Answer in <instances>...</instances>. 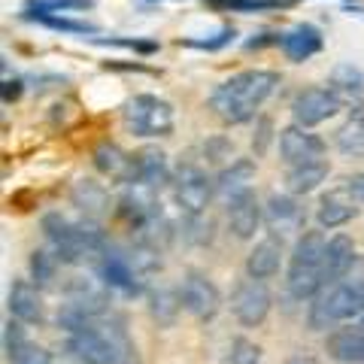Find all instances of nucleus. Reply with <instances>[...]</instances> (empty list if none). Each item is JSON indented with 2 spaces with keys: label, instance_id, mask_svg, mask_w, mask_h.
Wrapping results in <instances>:
<instances>
[{
  "label": "nucleus",
  "instance_id": "f257e3e1",
  "mask_svg": "<svg viewBox=\"0 0 364 364\" xmlns=\"http://www.w3.org/2000/svg\"><path fill=\"white\" fill-rule=\"evenodd\" d=\"M279 82L277 70H240L210 91V109L228 124H246L258 116L261 104L279 88Z\"/></svg>",
  "mask_w": 364,
  "mask_h": 364
},
{
  "label": "nucleus",
  "instance_id": "f03ea898",
  "mask_svg": "<svg viewBox=\"0 0 364 364\" xmlns=\"http://www.w3.org/2000/svg\"><path fill=\"white\" fill-rule=\"evenodd\" d=\"M43 234L61 264H82V261H91V258L97 261L100 252L107 249V237L95 222L70 219L64 213H46Z\"/></svg>",
  "mask_w": 364,
  "mask_h": 364
},
{
  "label": "nucleus",
  "instance_id": "7ed1b4c3",
  "mask_svg": "<svg viewBox=\"0 0 364 364\" xmlns=\"http://www.w3.org/2000/svg\"><path fill=\"white\" fill-rule=\"evenodd\" d=\"M67 349L82 364H136V346L131 343L122 318L109 313L79 334H70Z\"/></svg>",
  "mask_w": 364,
  "mask_h": 364
},
{
  "label": "nucleus",
  "instance_id": "20e7f679",
  "mask_svg": "<svg viewBox=\"0 0 364 364\" xmlns=\"http://www.w3.org/2000/svg\"><path fill=\"white\" fill-rule=\"evenodd\" d=\"M364 316V258L355 261V267L349 270V277H343L334 286H328L322 294H316L306 313L313 331H325L340 322H352V318Z\"/></svg>",
  "mask_w": 364,
  "mask_h": 364
},
{
  "label": "nucleus",
  "instance_id": "39448f33",
  "mask_svg": "<svg viewBox=\"0 0 364 364\" xmlns=\"http://www.w3.org/2000/svg\"><path fill=\"white\" fill-rule=\"evenodd\" d=\"M325 234L322 231H304L289 258V294L294 301H310L322 294L325 286Z\"/></svg>",
  "mask_w": 364,
  "mask_h": 364
},
{
  "label": "nucleus",
  "instance_id": "423d86ee",
  "mask_svg": "<svg viewBox=\"0 0 364 364\" xmlns=\"http://www.w3.org/2000/svg\"><path fill=\"white\" fill-rule=\"evenodd\" d=\"M122 124L131 136H140V140L170 136L176 124V109L158 95H134L122 107Z\"/></svg>",
  "mask_w": 364,
  "mask_h": 364
},
{
  "label": "nucleus",
  "instance_id": "0eeeda50",
  "mask_svg": "<svg viewBox=\"0 0 364 364\" xmlns=\"http://www.w3.org/2000/svg\"><path fill=\"white\" fill-rule=\"evenodd\" d=\"M170 188H173V198L182 213L200 215L215 195V179H210L207 170L195 161H179L173 170V179H170Z\"/></svg>",
  "mask_w": 364,
  "mask_h": 364
},
{
  "label": "nucleus",
  "instance_id": "6e6552de",
  "mask_svg": "<svg viewBox=\"0 0 364 364\" xmlns=\"http://www.w3.org/2000/svg\"><path fill=\"white\" fill-rule=\"evenodd\" d=\"M97 279L104 282L109 291H119L124 298L143 294V273L136 270L128 249L107 243V249L97 258Z\"/></svg>",
  "mask_w": 364,
  "mask_h": 364
},
{
  "label": "nucleus",
  "instance_id": "1a4fd4ad",
  "mask_svg": "<svg viewBox=\"0 0 364 364\" xmlns=\"http://www.w3.org/2000/svg\"><path fill=\"white\" fill-rule=\"evenodd\" d=\"M343 109V97L337 95L331 85H310L294 95L291 100V119L294 124H301V128H316V124L328 122L331 116Z\"/></svg>",
  "mask_w": 364,
  "mask_h": 364
},
{
  "label": "nucleus",
  "instance_id": "9d476101",
  "mask_svg": "<svg viewBox=\"0 0 364 364\" xmlns=\"http://www.w3.org/2000/svg\"><path fill=\"white\" fill-rule=\"evenodd\" d=\"M270 306H273V298H270V289H267L264 279L246 277V279L237 282L234 291H231V313L240 318L246 328H255V325L264 322Z\"/></svg>",
  "mask_w": 364,
  "mask_h": 364
},
{
  "label": "nucleus",
  "instance_id": "9b49d317",
  "mask_svg": "<svg viewBox=\"0 0 364 364\" xmlns=\"http://www.w3.org/2000/svg\"><path fill=\"white\" fill-rule=\"evenodd\" d=\"M279 155L289 167H301V164H313V161H325V140L316 136L310 128L291 124V128L279 131Z\"/></svg>",
  "mask_w": 364,
  "mask_h": 364
},
{
  "label": "nucleus",
  "instance_id": "f8f14e48",
  "mask_svg": "<svg viewBox=\"0 0 364 364\" xmlns=\"http://www.w3.org/2000/svg\"><path fill=\"white\" fill-rule=\"evenodd\" d=\"M179 298H182V306L198 318H213L222 306V294L215 289V282L198 270L186 273V279L179 286Z\"/></svg>",
  "mask_w": 364,
  "mask_h": 364
},
{
  "label": "nucleus",
  "instance_id": "ddd939ff",
  "mask_svg": "<svg viewBox=\"0 0 364 364\" xmlns=\"http://www.w3.org/2000/svg\"><path fill=\"white\" fill-rule=\"evenodd\" d=\"M173 170H170L167 152H161L158 146H143L140 152H134V179L131 186H146L152 191H161L170 186Z\"/></svg>",
  "mask_w": 364,
  "mask_h": 364
},
{
  "label": "nucleus",
  "instance_id": "4468645a",
  "mask_svg": "<svg viewBox=\"0 0 364 364\" xmlns=\"http://www.w3.org/2000/svg\"><path fill=\"white\" fill-rule=\"evenodd\" d=\"M306 222V213L304 207L298 203L294 195H279V191H273L264 203V225L270 228V234L277 237H286L291 231H301Z\"/></svg>",
  "mask_w": 364,
  "mask_h": 364
},
{
  "label": "nucleus",
  "instance_id": "2eb2a0df",
  "mask_svg": "<svg viewBox=\"0 0 364 364\" xmlns=\"http://www.w3.org/2000/svg\"><path fill=\"white\" fill-rule=\"evenodd\" d=\"M358 213H361V207H358V200L349 195V188L346 186H337V188L325 191V195L318 198L316 222H318V228H328V231H334V228L349 225Z\"/></svg>",
  "mask_w": 364,
  "mask_h": 364
},
{
  "label": "nucleus",
  "instance_id": "dca6fc26",
  "mask_svg": "<svg viewBox=\"0 0 364 364\" xmlns=\"http://www.w3.org/2000/svg\"><path fill=\"white\" fill-rule=\"evenodd\" d=\"M322 46H325L322 31L310 25V21H301V25H291L289 31H279V52L294 64L310 61L313 55L322 52Z\"/></svg>",
  "mask_w": 364,
  "mask_h": 364
},
{
  "label": "nucleus",
  "instance_id": "f3484780",
  "mask_svg": "<svg viewBox=\"0 0 364 364\" xmlns=\"http://www.w3.org/2000/svg\"><path fill=\"white\" fill-rule=\"evenodd\" d=\"M225 213H228V231H231L237 240H249V237H255L258 225L264 222V207L258 203L255 191H243L240 198L228 200Z\"/></svg>",
  "mask_w": 364,
  "mask_h": 364
},
{
  "label": "nucleus",
  "instance_id": "a211bd4d",
  "mask_svg": "<svg viewBox=\"0 0 364 364\" xmlns=\"http://www.w3.org/2000/svg\"><path fill=\"white\" fill-rule=\"evenodd\" d=\"M6 306L13 313L16 322H25V325H43L46 322V306L40 298V289L28 279H16L9 286V298Z\"/></svg>",
  "mask_w": 364,
  "mask_h": 364
},
{
  "label": "nucleus",
  "instance_id": "6ab92c4d",
  "mask_svg": "<svg viewBox=\"0 0 364 364\" xmlns=\"http://www.w3.org/2000/svg\"><path fill=\"white\" fill-rule=\"evenodd\" d=\"M252 179H255V161L252 158H234L231 164H225L215 176V195L225 203L240 198L243 191H252Z\"/></svg>",
  "mask_w": 364,
  "mask_h": 364
},
{
  "label": "nucleus",
  "instance_id": "aec40b11",
  "mask_svg": "<svg viewBox=\"0 0 364 364\" xmlns=\"http://www.w3.org/2000/svg\"><path fill=\"white\" fill-rule=\"evenodd\" d=\"M91 161H95L97 173L109 176L112 182H122V186H131V179H134V155H128L122 146L104 140L95 152H91Z\"/></svg>",
  "mask_w": 364,
  "mask_h": 364
},
{
  "label": "nucleus",
  "instance_id": "412c9836",
  "mask_svg": "<svg viewBox=\"0 0 364 364\" xmlns=\"http://www.w3.org/2000/svg\"><path fill=\"white\" fill-rule=\"evenodd\" d=\"M282 264V237L267 234L264 240L252 246V252L246 255V277L252 279H270L279 273Z\"/></svg>",
  "mask_w": 364,
  "mask_h": 364
},
{
  "label": "nucleus",
  "instance_id": "4be33fe9",
  "mask_svg": "<svg viewBox=\"0 0 364 364\" xmlns=\"http://www.w3.org/2000/svg\"><path fill=\"white\" fill-rule=\"evenodd\" d=\"M355 243L346 234H334L325 246V286H334L343 277H349V270L355 267Z\"/></svg>",
  "mask_w": 364,
  "mask_h": 364
},
{
  "label": "nucleus",
  "instance_id": "5701e85b",
  "mask_svg": "<svg viewBox=\"0 0 364 364\" xmlns=\"http://www.w3.org/2000/svg\"><path fill=\"white\" fill-rule=\"evenodd\" d=\"M328 355L340 364H364V325L340 328L325 340Z\"/></svg>",
  "mask_w": 364,
  "mask_h": 364
},
{
  "label": "nucleus",
  "instance_id": "b1692460",
  "mask_svg": "<svg viewBox=\"0 0 364 364\" xmlns=\"http://www.w3.org/2000/svg\"><path fill=\"white\" fill-rule=\"evenodd\" d=\"M70 203L79 213H85V219H97L100 213L109 210V191L97 179H76L70 188Z\"/></svg>",
  "mask_w": 364,
  "mask_h": 364
},
{
  "label": "nucleus",
  "instance_id": "393cba45",
  "mask_svg": "<svg viewBox=\"0 0 364 364\" xmlns=\"http://www.w3.org/2000/svg\"><path fill=\"white\" fill-rule=\"evenodd\" d=\"M328 173H331V164H328V161H313V164L289 167V173H286L289 195H294V198H298V195H310V191H316L328 179Z\"/></svg>",
  "mask_w": 364,
  "mask_h": 364
},
{
  "label": "nucleus",
  "instance_id": "a878e982",
  "mask_svg": "<svg viewBox=\"0 0 364 364\" xmlns=\"http://www.w3.org/2000/svg\"><path fill=\"white\" fill-rule=\"evenodd\" d=\"M95 9V0H28L21 6V18L37 21L43 16H70V13H85Z\"/></svg>",
  "mask_w": 364,
  "mask_h": 364
},
{
  "label": "nucleus",
  "instance_id": "bb28decb",
  "mask_svg": "<svg viewBox=\"0 0 364 364\" xmlns=\"http://www.w3.org/2000/svg\"><path fill=\"white\" fill-rule=\"evenodd\" d=\"M334 146L349 158L364 155V109H355L334 134Z\"/></svg>",
  "mask_w": 364,
  "mask_h": 364
},
{
  "label": "nucleus",
  "instance_id": "cd10ccee",
  "mask_svg": "<svg viewBox=\"0 0 364 364\" xmlns=\"http://www.w3.org/2000/svg\"><path fill=\"white\" fill-rule=\"evenodd\" d=\"M179 306H182V298L176 289L161 286V289L149 291V313L158 325H173L179 316Z\"/></svg>",
  "mask_w": 364,
  "mask_h": 364
},
{
  "label": "nucleus",
  "instance_id": "c85d7f7f",
  "mask_svg": "<svg viewBox=\"0 0 364 364\" xmlns=\"http://www.w3.org/2000/svg\"><path fill=\"white\" fill-rule=\"evenodd\" d=\"M331 88L337 91L340 97L355 100V97L364 95V73L358 70V67H352V64H337L331 70Z\"/></svg>",
  "mask_w": 364,
  "mask_h": 364
},
{
  "label": "nucleus",
  "instance_id": "c756f323",
  "mask_svg": "<svg viewBox=\"0 0 364 364\" xmlns=\"http://www.w3.org/2000/svg\"><path fill=\"white\" fill-rule=\"evenodd\" d=\"M37 25L61 31V33H76V37H82V40H91L95 33H100V28L95 25V21L73 18V16H43V18H37Z\"/></svg>",
  "mask_w": 364,
  "mask_h": 364
},
{
  "label": "nucleus",
  "instance_id": "7c9ffc66",
  "mask_svg": "<svg viewBox=\"0 0 364 364\" xmlns=\"http://www.w3.org/2000/svg\"><path fill=\"white\" fill-rule=\"evenodd\" d=\"M58 264L61 261L55 258V252H46V249H37L31 255V277H33V286L37 289H46L55 282V273H58Z\"/></svg>",
  "mask_w": 364,
  "mask_h": 364
},
{
  "label": "nucleus",
  "instance_id": "2f4dec72",
  "mask_svg": "<svg viewBox=\"0 0 364 364\" xmlns=\"http://www.w3.org/2000/svg\"><path fill=\"white\" fill-rule=\"evenodd\" d=\"M222 364H261V349L246 337H234L231 343L225 346Z\"/></svg>",
  "mask_w": 364,
  "mask_h": 364
},
{
  "label": "nucleus",
  "instance_id": "473e14b6",
  "mask_svg": "<svg viewBox=\"0 0 364 364\" xmlns=\"http://www.w3.org/2000/svg\"><path fill=\"white\" fill-rule=\"evenodd\" d=\"M234 37H237L234 25H222L215 33H210V37H186V40H182V46H188V49H200V52H219Z\"/></svg>",
  "mask_w": 364,
  "mask_h": 364
},
{
  "label": "nucleus",
  "instance_id": "72a5a7b5",
  "mask_svg": "<svg viewBox=\"0 0 364 364\" xmlns=\"http://www.w3.org/2000/svg\"><path fill=\"white\" fill-rule=\"evenodd\" d=\"M213 219H203V213L200 215H186V222H182V237H186L188 243H195V246H207L213 240Z\"/></svg>",
  "mask_w": 364,
  "mask_h": 364
},
{
  "label": "nucleus",
  "instance_id": "f704fd0d",
  "mask_svg": "<svg viewBox=\"0 0 364 364\" xmlns=\"http://www.w3.org/2000/svg\"><path fill=\"white\" fill-rule=\"evenodd\" d=\"M200 152H203V158H207V161L222 164V161H231V158H234V143L228 140V136L215 134V136H207V140H203Z\"/></svg>",
  "mask_w": 364,
  "mask_h": 364
},
{
  "label": "nucleus",
  "instance_id": "c9c22d12",
  "mask_svg": "<svg viewBox=\"0 0 364 364\" xmlns=\"http://www.w3.org/2000/svg\"><path fill=\"white\" fill-rule=\"evenodd\" d=\"M88 43H97V46H122V49H134V52H140V55L158 52V43L155 40H143V37H91Z\"/></svg>",
  "mask_w": 364,
  "mask_h": 364
},
{
  "label": "nucleus",
  "instance_id": "e433bc0d",
  "mask_svg": "<svg viewBox=\"0 0 364 364\" xmlns=\"http://www.w3.org/2000/svg\"><path fill=\"white\" fill-rule=\"evenodd\" d=\"M21 325H25V322H6V331H4V349H6V355H9V358L18 355V352L31 343L28 334H25V328H21Z\"/></svg>",
  "mask_w": 364,
  "mask_h": 364
},
{
  "label": "nucleus",
  "instance_id": "4c0bfd02",
  "mask_svg": "<svg viewBox=\"0 0 364 364\" xmlns=\"http://www.w3.org/2000/svg\"><path fill=\"white\" fill-rule=\"evenodd\" d=\"M13 364H52V355L43 346L28 343L25 349L18 352V355H13Z\"/></svg>",
  "mask_w": 364,
  "mask_h": 364
},
{
  "label": "nucleus",
  "instance_id": "58836bf2",
  "mask_svg": "<svg viewBox=\"0 0 364 364\" xmlns=\"http://www.w3.org/2000/svg\"><path fill=\"white\" fill-rule=\"evenodd\" d=\"M270 140H273V124H270V119H258V124H255V136H252V149H255V155H264V152H267V146H270Z\"/></svg>",
  "mask_w": 364,
  "mask_h": 364
},
{
  "label": "nucleus",
  "instance_id": "ea45409f",
  "mask_svg": "<svg viewBox=\"0 0 364 364\" xmlns=\"http://www.w3.org/2000/svg\"><path fill=\"white\" fill-rule=\"evenodd\" d=\"M343 186L349 188V195L355 198L358 203H364V173H352L343 179Z\"/></svg>",
  "mask_w": 364,
  "mask_h": 364
},
{
  "label": "nucleus",
  "instance_id": "a19ab883",
  "mask_svg": "<svg viewBox=\"0 0 364 364\" xmlns=\"http://www.w3.org/2000/svg\"><path fill=\"white\" fill-rule=\"evenodd\" d=\"M267 43L279 46V31H261V33H255L252 40H246V49H261V46H267Z\"/></svg>",
  "mask_w": 364,
  "mask_h": 364
},
{
  "label": "nucleus",
  "instance_id": "79ce46f5",
  "mask_svg": "<svg viewBox=\"0 0 364 364\" xmlns=\"http://www.w3.org/2000/svg\"><path fill=\"white\" fill-rule=\"evenodd\" d=\"M21 95V79H4V100H6V104H9V100H16Z\"/></svg>",
  "mask_w": 364,
  "mask_h": 364
},
{
  "label": "nucleus",
  "instance_id": "37998d69",
  "mask_svg": "<svg viewBox=\"0 0 364 364\" xmlns=\"http://www.w3.org/2000/svg\"><path fill=\"white\" fill-rule=\"evenodd\" d=\"M286 364H316V358L310 355V352H298V355H291Z\"/></svg>",
  "mask_w": 364,
  "mask_h": 364
},
{
  "label": "nucleus",
  "instance_id": "c03bdc74",
  "mask_svg": "<svg viewBox=\"0 0 364 364\" xmlns=\"http://www.w3.org/2000/svg\"><path fill=\"white\" fill-rule=\"evenodd\" d=\"M358 325H364V316H361V318H358Z\"/></svg>",
  "mask_w": 364,
  "mask_h": 364
}]
</instances>
